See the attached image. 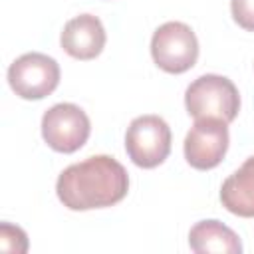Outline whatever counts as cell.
<instances>
[{
  "label": "cell",
  "mask_w": 254,
  "mask_h": 254,
  "mask_svg": "<svg viewBox=\"0 0 254 254\" xmlns=\"http://www.w3.org/2000/svg\"><path fill=\"white\" fill-rule=\"evenodd\" d=\"M222 206L238 216H254V155L248 157L220 187Z\"/></svg>",
  "instance_id": "9"
},
{
  "label": "cell",
  "mask_w": 254,
  "mask_h": 254,
  "mask_svg": "<svg viewBox=\"0 0 254 254\" xmlns=\"http://www.w3.org/2000/svg\"><path fill=\"white\" fill-rule=\"evenodd\" d=\"M129 159L143 169L161 165L171 151V129L159 115H141L131 121L125 133Z\"/></svg>",
  "instance_id": "4"
},
{
  "label": "cell",
  "mask_w": 254,
  "mask_h": 254,
  "mask_svg": "<svg viewBox=\"0 0 254 254\" xmlns=\"http://www.w3.org/2000/svg\"><path fill=\"white\" fill-rule=\"evenodd\" d=\"M230 12L240 28L254 32V0H230Z\"/></svg>",
  "instance_id": "12"
},
{
  "label": "cell",
  "mask_w": 254,
  "mask_h": 254,
  "mask_svg": "<svg viewBox=\"0 0 254 254\" xmlns=\"http://www.w3.org/2000/svg\"><path fill=\"white\" fill-rule=\"evenodd\" d=\"M151 56L161 69L183 73L196 64L198 40L190 26L183 22H165L151 38Z\"/></svg>",
  "instance_id": "3"
},
{
  "label": "cell",
  "mask_w": 254,
  "mask_h": 254,
  "mask_svg": "<svg viewBox=\"0 0 254 254\" xmlns=\"http://www.w3.org/2000/svg\"><path fill=\"white\" fill-rule=\"evenodd\" d=\"M228 123L216 117H200L185 137V159L198 171L214 169L228 149Z\"/></svg>",
  "instance_id": "7"
},
{
  "label": "cell",
  "mask_w": 254,
  "mask_h": 254,
  "mask_svg": "<svg viewBox=\"0 0 254 254\" xmlns=\"http://www.w3.org/2000/svg\"><path fill=\"white\" fill-rule=\"evenodd\" d=\"M0 248L4 252H16V254L26 252L28 250L26 232L22 228H18V226L2 222V226H0Z\"/></svg>",
  "instance_id": "11"
},
{
  "label": "cell",
  "mask_w": 254,
  "mask_h": 254,
  "mask_svg": "<svg viewBox=\"0 0 254 254\" xmlns=\"http://www.w3.org/2000/svg\"><path fill=\"white\" fill-rule=\"evenodd\" d=\"M189 244L196 254H240L242 242L238 234L220 220H200L189 232Z\"/></svg>",
  "instance_id": "10"
},
{
  "label": "cell",
  "mask_w": 254,
  "mask_h": 254,
  "mask_svg": "<svg viewBox=\"0 0 254 254\" xmlns=\"http://www.w3.org/2000/svg\"><path fill=\"white\" fill-rule=\"evenodd\" d=\"M185 105L189 115L194 119L216 117L224 123L234 121L240 109V95L236 85L216 73H206L196 77L185 91Z\"/></svg>",
  "instance_id": "2"
},
{
  "label": "cell",
  "mask_w": 254,
  "mask_h": 254,
  "mask_svg": "<svg viewBox=\"0 0 254 254\" xmlns=\"http://www.w3.org/2000/svg\"><path fill=\"white\" fill-rule=\"evenodd\" d=\"M62 48L75 60H93L105 46V28L97 16L79 14L71 18L62 32Z\"/></svg>",
  "instance_id": "8"
},
{
  "label": "cell",
  "mask_w": 254,
  "mask_h": 254,
  "mask_svg": "<svg viewBox=\"0 0 254 254\" xmlns=\"http://www.w3.org/2000/svg\"><path fill=\"white\" fill-rule=\"evenodd\" d=\"M8 83L22 99H42L58 87L60 65L46 54H24L10 64Z\"/></svg>",
  "instance_id": "5"
},
{
  "label": "cell",
  "mask_w": 254,
  "mask_h": 254,
  "mask_svg": "<svg viewBox=\"0 0 254 254\" xmlns=\"http://www.w3.org/2000/svg\"><path fill=\"white\" fill-rule=\"evenodd\" d=\"M89 131V117L73 103H56L42 117V137L58 153H73L81 149Z\"/></svg>",
  "instance_id": "6"
},
{
  "label": "cell",
  "mask_w": 254,
  "mask_h": 254,
  "mask_svg": "<svg viewBox=\"0 0 254 254\" xmlns=\"http://www.w3.org/2000/svg\"><path fill=\"white\" fill-rule=\"evenodd\" d=\"M129 177L109 155H93L62 171L56 183L58 198L69 210H89L117 204L125 198Z\"/></svg>",
  "instance_id": "1"
}]
</instances>
